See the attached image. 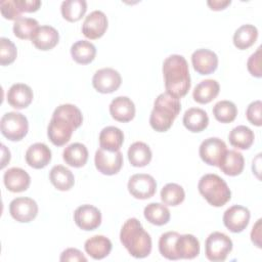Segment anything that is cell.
<instances>
[{
	"label": "cell",
	"instance_id": "cell-1",
	"mask_svg": "<svg viewBox=\"0 0 262 262\" xmlns=\"http://www.w3.org/2000/svg\"><path fill=\"white\" fill-rule=\"evenodd\" d=\"M83 123L81 111L74 104L66 103L58 105L51 117L47 128L49 140L56 146L68 143L73 132Z\"/></svg>",
	"mask_w": 262,
	"mask_h": 262
},
{
	"label": "cell",
	"instance_id": "cell-2",
	"mask_svg": "<svg viewBox=\"0 0 262 262\" xmlns=\"http://www.w3.org/2000/svg\"><path fill=\"white\" fill-rule=\"evenodd\" d=\"M163 75L166 92L181 98L190 89V75L186 59L179 54L168 56L163 62Z\"/></svg>",
	"mask_w": 262,
	"mask_h": 262
},
{
	"label": "cell",
	"instance_id": "cell-3",
	"mask_svg": "<svg viewBox=\"0 0 262 262\" xmlns=\"http://www.w3.org/2000/svg\"><path fill=\"white\" fill-rule=\"evenodd\" d=\"M120 241L134 258H145L151 252V237L136 218L125 221L120 231Z\"/></svg>",
	"mask_w": 262,
	"mask_h": 262
},
{
	"label": "cell",
	"instance_id": "cell-4",
	"mask_svg": "<svg viewBox=\"0 0 262 262\" xmlns=\"http://www.w3.org/2000/svg\"><path fill=\"white\" fill-rule=\"evenodd\" d=\"M181 111L179 98L170 95L167 92L161 93L155 100L154 108L150 113L149 124L158 132L169 130Z\"/></svg>",
	"mask_w": 262,
	"mask_h": 262
},
{
	"label": "cell",
	"instance_id": "cell-5",
	"mask_svg": "<svg viewBox=\"0 0 262 262\" xmlns=\"http://www.w3.org/2000/svg\"><path fill=\"white\" fill-rule=\"evenodd\" d=\"M198 189L213 207H222L231 199V191L227 183L217 174H205L202 176Z\"/></svg>",
	"mask_w": 262,
	"mask_h": 262
},
{
	"label": "cell",
	"instance_id": "cell-6",
	"mask_svg": "<svg viewBox=\"0 0 262 262\" xmlns=\"http://www.w3.org/2000/svg\"><path fill=\"white\" fill-rule=\"evenodd\" d=\"M232 246V241L228 235L220 231H214L209 234L205 243L206 257L213 262H222L231 252Z\"/></svg>",
	"mask_w": 262,
	"mask_h": 262
},
{
	"label": "cell",
	"instance_id": "cell-7",
	"mask_svg": "<svg viewBox=\"0 0 262 262\" xmlns=\"http://www.w3.org/2000/svg\"><path fill=\"white\" fill-rule=\"evenodd\" d=\"M1 133L11 141L21 140L28 133V119L20 113L9 112L1 118Z\"/></svg>",
	"mask_w": 262,
	"mask_h": 262
},
{
	"label": "cell",
	"instance_id": "cell-8",
	"mask_svg": "<svg viewBox=\"0 0 262 262\" xmlns=\"http://www.w3.org/2000/svg\"><path fill=\"white\" fill-rule=\"evenodd\" d=\"M127 187L130 194L135 199L146 200L156 193L157 182L151 175L138 173L130 177Z\"/></svg>",
	"mask_w": 262,
	"mask_h": 262
},
{
	"label": "cell",
	"instance_id": "cell-9",
	"mask_svg": "<svg viewBox=\"0 0 262 262\" xmlns=\"http://www.w3.org/2000/svg\"><path fill=\"white\" fill-rule=\"evenodd\" d=\"M96 169L104 175L117 174L123 166V155L120 150L110 151L99 147L94 157Z\"/></svg>",
	"mask_w": 262,
	"mask_h": 262
},
{
	"label": "cell",
	"instance_id": "cell-10",
	"mask_svg": "<svg viewBox=\"0 0 262 262\" xmlns=\"http://www.w3.org/2000/svg\"><path fill=\"white\" fill-rule=\"evenodd\" d=\"M122 83L121 75L112 68H103L95 72L92 78V85L99 93H112L119 89Z\"/></svg>",
	"mask_w": 262,
	"mask_h": 262
},
{
	"label": "cell",
	"instance_id": "cell-11",
	"mask_svg": "<svg viewBox=\"0 0 262 262\" xmlns=\"http://www.w3.org/2000/svg\"><path fill=\"white\" fill-rule=\"evenodd\" d=\"M227 147L225 142L218 137L205 139L199 148V154L203 162L210 166H218Z\"/></svg>",
	"mask_w": 262,
	"mask_h": 262
},
{
	"label": "cell",
	"instance_id": "cell-12",
	"mask_svg": "<svg viewBox=\"0 0 262 262\" xmlns=\"http://www.w3.org/2000/svg\"><path fill=\"white\" fill-rule=\"evenodd\" d=\"M9 213L14 220L21 223H28L36 218L38 214V205L31 198H16L9 204Z\"/></svg>",
	"mask_w": 262,
	"mask_h": 262
},
{
	"label": "cell",
	"instance_id": "cell-13",
	"mask_svg": "<svg viewBox=\"0 0 262 262\" xmlns=\"http://www.w3.org/2000/svg\"><path fill=\"white\" fill-rule=\"evenodd\" d=\"M250 217L251 214L248 208L241 205H234L224 212L223 223L229 231L238 233L246 229L249 224Z\"/></svg>",
	"mask_w": 262,
	"mask_h": 262
},
{
	"label": "cell",
	"instance_id": "cell-14",
	"mask_svg": "<svg viewBox=\"0 0 262 262\" xmlns=\"http://www.w3.org/2000/svg\"><path fill=\"white\" fill-rule=\"evenodd\" d=\"M74 221L83 230H94L101 224V213L92 205H82L75 210Z\"/></svg>",
	"mask_w": 262,
	"mask_h": 262
},
{
	"label": "cell",
	"instance_id": "cell-15",
	"mask_svg": "<svg viewBox=\"0 0 262 262\" xmlns=\"http://www.w3.org/2000/svg\"><path fill=\"white\" fill-rule=\"evenodd\" d=\"M107 29L106 15L100 10L90 12L84 19L82 33L90 40H95L102 37Z\"/></svg>",
	"mask_w": 262,
	"mask_h": 262
},
{
	"label": "cell",
	"instance_id": "cell-16",
	"mask_svg": "<svg viewBox=\"0 0 262 262\" xmlns=\"http://www.w3.org/2000/svg\"><path fill=\"white\" fill-rule=\"evenodd\" d=\"M191 63L194 71L200 75H210L217 70L218 56L212 50L196 49L191 55Z\"/></svg>",
	"mask_w": 262,
	"mask_h": 262
},
{
	"label": "cell",
	"instance_id": "cell-17",
	"mask_svg": "<svg viewBox=\"0 0 262 262\" xmlns=\"http://www.w3.org/2000/svg\"><path fill=\"white\" fill-rule=\"evenodd\" d=\"M3 181L9 191L21 192L29 188L31 184V177L24 169L12 167L4 172Z\"/></svg>",
	"mask_w": 262,
	"mask_h": 262
},
{
	"label": "cell",
	"instance_id": "cell-18",
	"mask_svg": "<svg viewBox=\"0 0 262 262\" xmlns=\"http://www.w3.org/2000/svg\"><path fill=\"white\" fill-rule=\"evenodd\" d=\"M34 93L32 88L24 83L13 84L7 92V102L14 108L21 110L28 107L33 101Z\"/></svg>",
	"mask_w": 262,
	"mask_h": 262
},
{
	"label": "cell",
	"instance_id": "cell-19",
	"mask_svg": "<svg viewBox=\"0 0 262 262\" xmlns=\"http://www.w3.org/2000/svg\"><path fill=\"white\" fill-rule=\"evenodd\" d=\"M110 114L118 122H130L135 116V104L127 96H118L110 104Z\"/></svg>",
	"mask_w": 262,
	"mask_h": 262
},
{
	"label": "cell",
	"instance_id": "cell-20",
	"mask_svg": "<svg viewBox=\"0 0 262 262\" xmlns=\"http://www.w3.org/2000/svg\"><path fill=\"white\" fill-rule=\"evenodd\" d=\"M51 161L50 148L42 142L32 144L26 151V162L34 169H43Z\"/></svg>",
	"mask_w": 262,
	"mask_h": 262
},
{
	"label": "cell",
	"instance_id": "cell-21",
	"mask_svg": "<svg viewBox=\"0 0 262 262\" xmlns=\"http://www.w3.org/2000/svg\"><path fill=\"white\" fill-rule=\"evenodd\" d=\"M59 40V34L51 26H41L34 33L31 41L39 50H50L54 48Z\"/></svg>",
	"mask_w": 262,
	"mask_h": 262
},
{
	"label": "cell",
	"instance_id": "cell-22",
	"mask_svg": "<svg viewBox=\"0 0 262 262\" xmlns=\"http://www.w3.org/2000/svg\"><path fill=\"white\" fill-rule=\"evenodd\" d=\"M178 259H193L200 254V242L193 234H179L175 243Z\"/></svg>",
	"mask_w": 262,
	"mask_h": 262
},
{
	"label": "cell",
	"instance_id": "cell-23",
	"mask_svg": "<svg viewBox=\"0 0 262 262\" xmlns=\"http://www.w3.org/2000/svg\"><path fill=\"white\" fill-rule=\"evenodd\" d=\"M182 122L188 131L198 133L202 132L208 127L209 117L204 110L199 107H190L185 111Z\"/></svg>",
	"mask_w": 262,
	"mask_h": 262
},
{
	"label": "cell",
	"instance_id": "cell-24",
	"mask_svg": "<svg viewBox=\"0 0 262 262\" xmlns=\"http://www.w3.org/2000/svg\"><path fill=\"white\" fill-rule=\"evenodd\" d=\"M218 167L225 175L237 176L244 170L245 160L239 151L234 149L226 150Z\"/></svg>",
	"mask_w": 262,
	"mask_h": 262
},
{
	"label": "cell",
	"instance_id": "cell-25",
	"mask_svg": "<svg viewBox=\"0 0 262 262\" xmlns=\"http://www.w3.org/2000/svg\"><path fill=\"white\" fill-rule=\"evenodd\" d=\"M86 253L95 260H100L108 256L112 251V242L104 235H94L88 238L84 245Z\"/></svg>",
	"mask_w": 262,
	"mask_h": 262
},
{
	"label": "cell",
	"instance_id": "cell-26",
	"mask_svg": "<svg viewBox=\"0 0 262 262\" xmlns=\"http://www.w3.org/2000/svg\"><path fill=\"white\" fill-rule=\"evenodd\" d=\"M220 91L219 83L213 79H207L200 82L193 89L192 97L193 100L201 104L211 102L217 97Z\"/></svg>",
	"mask_w": 262,
	"mask_h": 262
},
{
	"label": "cell",
	"instance_id": "cell-27",
	"mask_svg": "<svg viewBox=\"0 0 262 262\" xmlns=\"http://www.w3.org/2000/svg\"><path fill=\"white\" fill-rule=\"evenodd\" d=\"M124 142L123 131L115 126H107L100 131L99 144L100 147L110 151L120 150Z\"/></svg>",
	"mask_w": 262,
	"mask_h": 262
},
{
	"label": "cell",
	"instance_id": "cell-28",
	"mask_svg": "<svg viewBox=\"0 0 262 262\" xmlns=\"http://www.w3.org/2000/svg\"><path fill=\"white\" fill-rule=\"evenodd\" d=\"M62 159L66 164L71 167H83L88 160V149L84 144L80 142L72 143L63 149Z\"/></svg>",
	"mask_w": 262,
	"mask_h": 262
},
{
	"label": "cell",
	"instance_id": "cell-29",
	"mask_svg": "<svg viewBox=\"0 0 262 262\" xmlns=\"http://www.w3.org/2000/svg\"><path fill=\"white\" fill-rule=\"evenodd\" d=\"M49 179L52 185L61 191L70 190L75 184V177L71 170L62 165L52 167L49 173Z\"/></svg>",
	"mask_w": 262,
	"mask_h": 262
},
{
	"label": "cell",
	"instance_id": "cell-30",
	"mask_svg": "<svg viewBox=\"0 0 262 262\" xmlns=\"http://www.w3.org/2000/svg\"><path fill=\"white\" fill-rule=\"evenodd\" d=\"M71 55L76 62L80 64H88L94 60L96 48L91 42L80 40L72 45Z\"/></svg>",
	"mask_w": 262,
	"mask_h": 262
},
{
	"label": "cell",
	"instance_id": "cell-31",
	"mask_svg": "<svg viewBox=\"0 0 262 262\" xmlns=\"http://www.w3.org/2000/svg\"><path fill=\"white\" fill-rule=\"evenodd\" d=\"M151 157L152 154L149 146L142 141H136L129 146L128 160L134 167H144L148 165L151 161Z\"/></svg>",
	"mask_w": 262,
	"mask_h": 262
},
{
	"label": "cell",
	"instance_id": "cell-32",
	"mask_svg": "<svg viewBox=\"0 0 262 262\" xmlns=\"http://www.w3.org/2000/svg\"><path fill=\"white\" fill-rule=\"evenodd\" d=\"M255 139L254 132L247 126L239 125L234 127L228 134L229 143L238 149H248Z\"/></svg>",
	"mask_w": 262,
	"mask_h": 262
},
{
	"label": "cell",
	"instance_id": "cell-33",
	"mask_svg": "<svg viewBox=\"0 0 262 262\" xmlns=\"http://www.w3.org/2000/svg\"><path fill=\"white\" fill-rule=\"evenodd\" d=\"M258 38V30L253 25L241 26L233 35V44L237 49L245 50L251 47Z\"/></svg>",
	"mask_w": 262,
	"mask_h": 262
},
{
	"label": "cell",
	"instance_id": "cell-34",
	"mask_svg": "<svg viewBox=\"0 0 262 262\" xmlns=\"http://www.w3.org/2000/svg\"><path fill=\"white\" fill-rule=\"evenodd\" d=\"M144 218L151 224L157 226L165 225L170 220V211L164 205L160 203L148 204L143 211Z\"/></svg>",
	"mask_w": 262,
	"mask_h": 262
},
{
	"label": "cell",
	"instance_id": "cell-35",
	"mask_svg": "<svg viewBox=\"0 0 262 262\" xmlns=\"http://www.w3.org/2000/svg\"><path fill=\"white\" fill-rule=\"evenodd\" d=\"M61 14L70 23L78 21L87 10V3L84 0H66L60 6Z\"/></svg>",
	"mask_w": 262,
	"mask_h": 262
},
{
	"label": "cell",
	"instance_id": "cell-36",
	"mask_svg": "<svg viewBox=\"0 0 262 262\" xmlns=\"http://www.w3.org/2000/svg\"><path fill=\"white\" fill-rule=\"evenodd\" d=\"M39 28V23L37 19L32 17L20 16L13 24V34L15 37L21 40L32 39L34 33Z\"/></svg>",
	"mask_w": 262,
	"mask_h": 262
},
{
	"label": "cell",
	"instance_id": "cell-37",
	"mask_svg": "<svg viewBox=\"0 0 262 262\" xmlns=\"http://www.w3.org/2000/svg\"><path fill=\"white\" fill-rule=\"evenodd\" d=\"M184 199V189L177 183H168L161 190V200L165 205L175 207L180 205Z\"/></svg>",
	"mask_w": 262,
	"mask_h": 262
},
{
	"label": "cell",
	"instance_id": "cell-38",
	"mask_svg": "<svg viewBox=\"0 0 262 262\" xmlns=\"http://www.w3.org/2000/svg\"><path fill=\"white\" fill-rule=\"evenodd\" d=\"M213 115L220 123H231L236 118L237 107L232 101L221 100L214 105Z\"/></svg>",
	"mask_w": 262,
	"mask_h": 262
},
{
	"label": "cell",
	"instance_id": "cell-39",
	"mask_svg": "<svg viewBox=\"0 0 262 262\" xmlns=\"http://www.w3.org/2000/svg\"><path fill=\"white\" fill-rule=\"evenodd\" d=\"M178 236L179 233L177 231H168L160 236L159 251L168 260H179L175 252V243Z\"/></svg>",
	"mask_w": 262,
	"mask_h": 262
},
{
	"label": "cell",
	"instance_id": "cell-40",
	"mask_svg": "<svg viewBox=\"0 0 262 262\" xmlns=\"http://www.w3.org/2000/svg\"><path fill=\"white\" fill-rule=\"evenodd\" d=\"M17 56V49L14 43L4 37L0 38V64L8 66L12 63Z\"/></svg>",
	"mask_w": 262,
	"mask_h": 262
},
{
	"label": "cell",
	"instance_id": "cell-41",
	"mask_svg": "<svg viewBox=\"0 0 262 262\" xmlns=\"http://www.w3.org/2000/svg\"><path fill=\"white\" fill-rule=\"evenodd\" d=\"M1 14L8 20H16L20 17L21 11L16 3V0H4L0 2Z\"/></svg>",
	"mask_w": 262,
	"mask_h": 262
},
{
	"label": "cell",
	"instance_id": "cell-42",
	"mask_svg": "<svg viewBox=\"0 0 262 262\" xmlns=\"http://www.w3.org/2000/svg\"><path fill=\"white\" fill-rule=\"evenodd\" d=\"M261 108H262V102L261 100H256L251 102L246 111V116L248 121L255 125L260 127L262 125V119H261Z\"/></svg>",
	"mask_w": 262,
	"mask_h": 262
},
{
	"label": "cell",
	"instance_id": "cell-43",
	"mask_svg": "<svg viewBox=\"0 0 262 262\" xmlns=\"http://www.w3.org/2000/svg\"><path fill=\"white\" fill-rule=\"evenodd\" d=\"M261 47H258L257 51L254 52L247 61V68L250 74L256 78H261Z\"/></svg>",
	"mask_w": 262,
	"mask_h": 262
},
{
	"label": "cell",
	"instance_id": "cell-44",
	"mask_svg": "<svg viewBox=\"0 0 262 262\" xmlns=\"http://www.w3.org/2000/svg\"><path fill=\"white\" fill-rule=\"evenodd\" d=\"M59 260L61 262H67V261H75V262L83 261V262H86L87 258L83 255V253L80 250L75 249V248H69V249H66L61 253Z\"/></svg>",
	"mask_w": 262,
	"mask_h": 262
},
{
	"label": "cell",
	"instance_id": "cell-45",
	"mask_svg": "<svg viewBox=\"0 0 262 262\" xmlns=\"http://www.w3.org/2000/svg\"><path fill=\"white\" fill-rule=\"evenodd\" d=\"M16 3L21 12H35L41 6L39 0H16Z\"/></svg>",
	"mask_w": 262,
	"mask_h": 262
},
{
	"label": "cell",
	"instance_id": "cell-46",
	"mask_svg": "<svg viewBox=\"0 0 262 262\" xmlns=\"http://www.w3.org/2000/svg\"><path fill=\"white\" fill-rule=\"evenodd\" d=\"M261 219H258L251 231V239L258 248H261Z\"/></svg>",
	"mask_w": 262,
	"mask_h": 262
},
{
	"label": "cell",
	"instance_id": "cell-47",
	"mask_svg": "<svg viewBox=\"0 0 262 262\" xmlns=\"http://www.w3.org/2000/svg\"><path fill=\"white\" fill-rule=\"evenodd\" d=\"M231 3L230 0H210L207 2L208 6L215 11H219L225 9Z\"/></svg>",
	"mask_w": 262,
	"mask_h": 262
},
{
	"label": "cell",
	"instance_id": "cell-48",
	"mask_svg": "<svg viewBox=\"0 0 262 262\" xmlns=\"http://www.w3.org/2000/svg\"><path fill=\"white\" fill-rule=\"evenodd\" d=\"M2 148V158H1V169H3L10 161V151L6 148L4 144L1 145Z\"/></svg>",
	"mask_w": 262,
	"mask_h": 262
}]
</instances>
